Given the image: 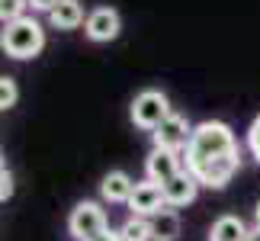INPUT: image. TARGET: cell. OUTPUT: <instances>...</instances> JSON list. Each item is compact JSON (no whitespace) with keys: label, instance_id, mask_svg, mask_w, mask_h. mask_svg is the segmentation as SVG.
<instances>
[{"label":"cell","instance_id":"obj_1","mask_svg":"<svg viewBox=\"0 0 260 241\" xmlns=\"http://www.w3.org/2000/svg\"><path fill=\"white\" fill-rule=\"evenodd\" d=\"M228 158H238V138L232 132V126L218 123V119H206V123H199L193 129V138H189L183 152V170L199 177L206 167L228 161Z\"/></svg>","mask_w":260,"mask_h":241},{"label":"cell","instance_id":"obj_2","mask_svg":"<svg viewBox=\"0 0 260 241\" xmlns=\"http://www.w3.org/2000/svg\"><path fill=\"white\" fill-rule=\"evenodd\" d=\"M0 48L16 58V62H29V58L42 55L45 48V29L36 16H23L16 23H7L0 29Z\"/></svg>","mask_w":260,"mask_h":241},{"label":"cell","instance_id":"obj_3","mask_svg":"<svg viewBox=\"0 0 260 241\" xmlns=\"http://www.w3.org/2000/svg\"><path fill=\"white\" fill-rule=\"evenodd\" d=\"M68 232H71L74 241H96L100 235L109 232V216L103 203H96V199H81L71 216H68Z\"/></svg>","mask_w":260,"mask_h":241},{"label":"cell","instance_id":"obj_4","mask_svg":"<svg viewBox=\"0 0 260 241\" xmlns=\"http://www.w3.org/2000/svg\"><path fill=\"white\" fill-rule=\"evenodd\" d=\"M171 100H167L164 90H142L135 100H132V123L145 132H154L157 126L171 116Z\"/></svg>","mask_w":260,"mask_h":241},{"label":"cell","instance_id":"obj_5","mask_svg":"<svg viewBox=\"0 0 260 241\" xmlns=\"http://www.w3.org/2000/svg\"><path fill=\"white\" fill-rule=\"evenodd\" d=\"M189 138H193V129H189L186 116H180V113H171V116H167L164 123L151 132L154 148H164V152H174V155H183V152H186Z\"/></svg>","mask_w":260,"mask_h":241},{"label":"cell","instance_id":"obj_6","mask_svg":"<svg viewBox=\"0 0 260 241\" xmlns=\"http://www.w3.org/2000/svg\"><path fill=\"white\" fill-rule=\"evenodd\" d=\"M122 33V16L119 10L113 7H93L87 13V23H84V36L90 42H113Z\"/></svg>","mask_w":260,"mask_h":241},{"label":"cell","instance_id":"obj_7","mask_svg":"<svg viewBox=\"0 0 260 241\" xmlns=\"http://www.w3.org/2000/svg\"><path fill=\"white\" fill-rule=\"evenodd\" d=\"M180 170H183V155L164 152V148H151V155L145 158V180L164 187L167 180H174Z\"/></svg>","mask_w":260,"mask_h":241},{"label":"cell","instance_id":"obj_8","mask_svg":"<svg viewBox=\"0 0 260 241\" xmlns=\"http://www.w3.org/2000/svg\"><path fill=\"white\" fill-rule=\"evenodd\" d=\"M128 209H132V216H145V219H151L154 213H161V209L167 206L164 203V190L151 184V180H142V184H135L132 190V196H128Z\"/></svg>","mask_w":260,"mask_h":241},{"label":"cell","instance_id":"obj_9","mask_svg":"<svg viewBox=\"0 0 260 241\" xmlns=\"http://www.w3.org/2000/svg\"><path fill=\"white\" fill-rule=\"evenodd\" d=\"M161 190H164V203H167V206H171V209H183V206H189V203L196 199L199 180L189 174V170H180V174H177L174 180H167Z\"/></svg>","mask_w":260,"mask_h":241},{"label":"cell","instance_id":"obj_10","mask_svg":"<svg viewBox=\"0 0 260 241\" xmlns=\"http://www.w3.org/2000/svg\"><path fill=\"white\" fill-rule=\"evenodd\" d=\"M132 190H135V184L125 170H109V174L100 180V196H103V203H128Z\"/></svg>","mask_w":260,"mask_h":241},{"label":"cell","instance_id":"obj_11","mask_svg":"<svg viewBox=\"0 0 260 241\" xmlns=\"http://www.w3.org/2000/svg\"><path fill=\"white\" fill-rule=\"evenodd\" d=\"M251 228L244 225L241 216H218L209 228V241H247Z\"/></svg>","mask_w":260,"mask_h":241},{"label":"cell","instance_id":"obj_12","mask_svg":"<svg viewBox=\"0 0 260 241\" xmlns=\"http://www.w3.org/2000/svg\"><path fill=\"white\" fill-rule=\"evenodd\" d=\"M48 23H52L55 29H77L81 23H87V16H84V4L81 0H61L52 13H48Z\"/></svg>","mask_w":260,"mask_h":241},{"label":"cell","instance_id":"obj_13","mask_svg":"<svg viewBox=\"0 0 260 241\" xmlns=\"http://www.w3.org/2000/svg\"><path fill=\"white\" fill-rule=\"evenodd\" d=\"M148 222H151L154 241H174L180 235V216H177V209H171V206H164L161 213H154Z\"/></svg>","mask_w":260,"mask_h":241},{"label":"cell","instance_id":"obj_14","mask_svg":"<svg viewBox=\"0 0 260 241\" xmlns=\"http://www.w3.org/2000/svg\"><path fill=\"white\" fill-rule=\"evenodd\" d=\"M122 241H154V232H151V222L145 216H128L122 225L116 228Z\"/></svg>","mask_w":260,"mask_h":241},{"label":"cell","instance_id":"obj_15","mask_svg":"<svg viewBox=\"0 0 260 241\" xmlns=\"http://www.w3.org/2000/svg\"><path fill=\"white\" fill-rule=\"evenodd\" d=\"M29 10V0H0V23H16V19H23Z\"/></svg>","mask_w":260,"mask_h":241},{"label":"cell","instance_id":"obj_16","mask_svg":"<svg viewBox=\"0 0 260 241\" xmlns=\"http://www.w3.org/2000/svg\"><path fill=\"white\" fill-rule=\"evenodd\" d=\"M16 100H19V87H16V80H13V77H0V109L16 106Z\"/></svg>","mask_w":260,"mask_h":241},{"label":"cell","instance_id":"obj_17","mask_svg":"<svg viewBox=\"0 0 260 241\" xmlns=\"http://www.w3.org/2000/svg\"><path fill=\"white\" fill-rule=\"evenodd\" d=\"M247 152H251V158L260 164V116L251 123V129H247Z\"/></svg>","mask_w":260,"mask_h":241},{"label":"cell","instance_id":"obj_18","mask_svg":"<svg viewBox=\"0 0 260 241\" xmlns=\"http://www.w3.org/2000/svg\"><path fill=\"white\" fill-rule=\"evenodd\" d=\"M10 196H13V174L0 170V203H7Z\"/></svg>","mask_w":260,"mask_h":241},{"label":"cell","instance_id":"obj_19","mask_svg":"<svg viewBox=\"0 0 260 241\" xmlns=\"http://www.w3.org/2000/svg\"><path fill=\"white\" fill-rule=\"evenodd\" d=\"M58 4H61V0H29V7H32L36 13H52Z\"/></svg>","mask_w":260,"mask_h":241},{"label":"cell","instance_id":"obj_20","mask_svg":"<svg viewBox=\"0 0 260 241\" xmlns=\"http://www.w3.org/2000/svg\"><path fill=\"white\" fill-rule=\"evenodd\" d=\"M96 241H122V238H119V232H113V228H109V232H106V235H100Z\"/></svg>","mask_w":260,"mask_h":241},{"label":"cell","instance_id":"obj_21","mask_svg":"<svg viewBox=\"0 0 260 241\" xmlns=\"http://www.w3.org/2000/svg\"><path fill=\"white\" fill-rule=\"evenodd\" d=\"M247 241H260V225L251 228V235H247Z\"/></svg>","mask_w":260,"mask_h":241},{"label":"cell","instance_id":"obj_22","mask_svg":"<svg viewBox=\"0 0 260 241\" xmlns=\"http://www.w3.org/2000/svg\"><path fill=\"white\" fill-rule=\"evenodd\" d=\"M254 219H257V225H260V199H257V209H254Z\"/></svg>","mask_w":260,"mask_h":241},{"label":"cell","instance_id":"obj_23","mask_svg":"<svg viewBox=\"0 0 260 241\" xmlns=\"http://www.w3.org/2000/svg\"><path fill=\"white\" fill-rule=\"evenodd\" d=\"M0 170H7V164H4V152H0Z\"/></svg>","mask_w":260,"mask_h":241},{"label":"cell","instance_id":"obj_24","mask_svg":"<svg viewBox=\"0 0 260 241\" xmlns=\"http://www.w3.org/2000/svg\"><path fill=\"white\" fill-rule=\"evenodd\" d=\"M0 113H4V109H0Z\"/></svg>","mask_w":260,"mask_h":241}]
</instances>
